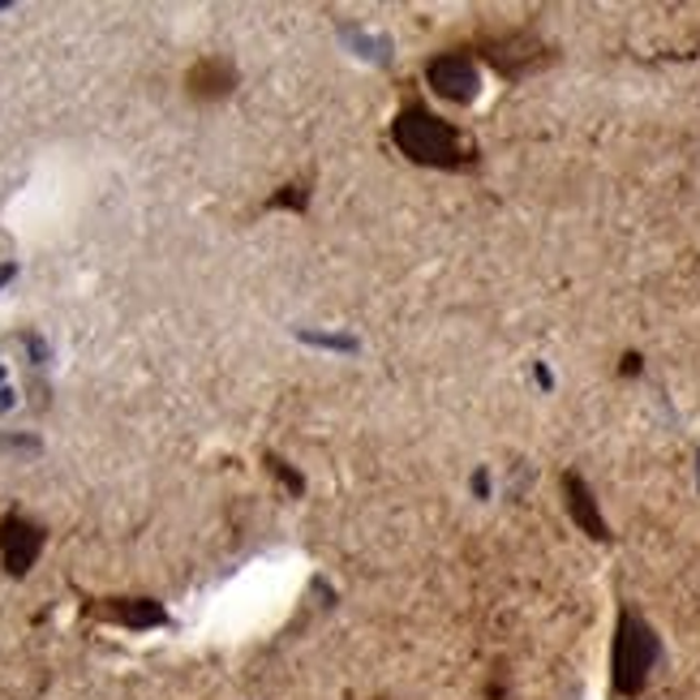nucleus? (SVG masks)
Masks as SVG:
<instances>
[{
  "instance_id": "nucleus-1",
  "label": "nucleus",
  "mask_w": 700,
  "mask_h": 700,
  "mask_svg": "<svg viewBox=\"0 0 700 700\" xmlns=\"http://www.w3.org/2000/svg\"><path fill=\"white\" fill-rule=\"evenodd\" d=\"M392 142L404 159L422 164V168H464L473 155L464 147V134L452 121L434 117L426 103H404L392 117Z\"/></svg>"
},
{
  "instance_id": "nucleus-2",
  "label": "nucleus",
  "mask_w": 700,
  "mask_h": 700,
  "mask_svg": "<svg viewBox=\"0 0 700 700\" xmlns=\"http://www.w3.org/2000/svg\"><path fill=\"white\" fill-rule=\"evenodd\" d=\"M662 658V640L658 632L640 619L637 610H623L614 623V653H610V670H614V692L619 697H640L649 674Z\"/></svg>"
},
{
  "instance_id": "nucleus-3",
  "label": "nucleus",
  "mask_w": 700,
  "mask_h": 700,
  "mask_svg": "<svg viewBox=\"0 0 700 700\" xmlns=\"http://www.w3.org/2000/svg\"><path fill=\"white\" fill-rule=\"evenodd\" d=\"M426 82L447 103H473L482 95V69L469 52H438L426 61Z\"/></svg>"
},
{
  "instance_id": "nucleus-4",
  "label": "nucleus",
  "mask_w": 700,
  "mask_h": 700,
  "mask_svg": "<svg viewBox=\"0 0 700 700\" xmlns=\"http://www.w3.org/2000/svg\"><path fill=\"white\" fill-rule=\"evenodd\" d=\"M43 542H48V533L31 516H22V512L0 516V563L9 576H27L43 554Z\"/></svg>"
},
{
  "instance_id": "nucleus-5",
  "label": "nucleus",
  "mask_w": 700,
  "mask_h": 700,
  "mask_svg": "<svg viewBox=\"0 0 700 700\" xmlns=\"http://www.w3.org/2000/svg\"><path fill=\"white\" fill-rule=\"evenodd\" d=\"M241 73L228 57H203L185 69V95L198 99V103H215V99H228L237 91Z\"/></svg>"
},
{
  "instance_id": "nucleus-6",
  "label": "nucleus",
  "mask_w": 700,
  "mask_h": 700,
  "mask_svg": "<svg viewBox=\"0 0 700 700\" xmlns=\"http://www.w3.org/2000/svg\"><path fill=\"white\" fill-rule=\"evenodd\" d=\"M563 503H568V516L576 520V529H584L593 542H610V524L598 507V494L580 473H563Z\"/></svg>"
},
{
  "instance_id": "nucleus-7",
  "label": "nucleus",
  "mask_w": 700,
  "mask_h": 700,
  "mask_svg": "<svg viewBox=\"0 0 700 700\" xmlns=\"http://www.w3.org/2000/svg\"><path fill=\"white\" fill-rule=\"evenodd\" d=\"M486 61L503 73V78H524L529 69L546 61L538 52V39L533 34H503V39H490L486 43Z\"/></svg>"
},
{
  "instance_id": "nucleus-8",
  "label": "nucleus",
  "mask_w": 700,
  "mask_h": 700,
  "mask_svg": "<svg viewBox=\"0 0 700 700\" xmlns=\"http://www.w3.org/2000/svg\"><path fill=\"white\" fill-rule=\"evenodd\" d=\"M103 614L112 619V623H125V628H134V632H147V628H159L168 614L164 607L155 602V598H112Z\"/></svg>"
},
{
  "instance_id": "nucleus-9",
  "label": "nucleus",
  "mask_w": 700,
  "mask_h": 700,
  "mask_svg": "<svg viewBox=\"0 0 700 700\" xmlns=\"http://www.w3.org/2000/svg\"><path fill=\"white\" fill-rule=\"evenodd\" d=\"M344 39H348V48H353L357 57H366V61H378V65L392 61V39H387V34H369L362 31V27H344Z\"/></svg>"
},
{
  "instance_id": "nucleus-10",
  "label": "nucleus",
  "mask_w": 700,
  "mask_h": 700,
  "mask_svg": "<svg viewBox=\"0 0 700 700\" xmlns=\"http://www.w3.org/2000/svg\"><path fill=\"white\" fill-rule=\"evenodd\" d=\"M297 339L314 344V348H327V353H362V339L348 332H297Z\"/></svg>"
},
{
  "instance_id": "nucleus-11",
  "label": "nucleus",
  "mask_w": 700,
  "mask_h": 700,
  "mask_svg": "<svg viewBox=\"0 0 700 700\" xmlns=\"http://www.w3.org/2000/svg\"><path fill=\"white\" fill-rule=\"evenodd\" d=\"M267 207H272V211H305V207H309V185H305V181L284 185V189L275 194Z\"/></svg>"
},
{
  "instance_id": "nucleus-12",
  "label": "nucleus",
  "mask_w": 700,
  "mask_h": 700,
  "mask_svg": "<svg viewBox=\"0 0 700 700\" xmlns=\"http://www.w3.org/2000/svg\"><path fill=\"white\" fill-rule=\"evenodd\" d=\"M267 469H272V473L279 477V482H284V486H288V494H305L302 473H297V469H288V464H284L279 456H267Z\"/></svg>"
},
{
  "instance_id": "nucleus-13",
  "label": "nucleus",
  "mask_w": 700,
  "mask_h": 700,
  "mask_svg": "<svg viewBox=\"0 0 700 700\" xmlns=\"http://www.w3.org/2000/svg\"><path fill=\"white\" fill-rule=\"evenodd\" d=\"M469 490H473V499H490V469H473Z\"/></svg>"
},
{
  "instance_id": "nucleus-14",
  "label": "nucleus",
  "mask_w": 700,
  "mask_h": 700,
  "mask_svg": "<svg viewBox=\"0 0 700 700\" xmlns=\"http://www.w3.org/2000/svg\"><path fill=\"white\" fill-rule=\"evenodd\" d=\"M533 378H538V383H542V387H546V392H550V387H554V374H550V369L542 366V362H538V366H533Z\"/></svg>"
},
{
  "instance_id": "nucleus-15",
  "label": "nucleus",
  "mask_w": 700,
  "mask_h": 700,
  "mask_svg": "<svg viewBox=\"0 0 700 700\" xmlns=\"http://www.w3.org/2000/svg\"><path fill=\"white\" fill-rule=\"evenodd\" d=\"M13 275H18V263H0V288H4Z\"/></svg>"
},
{
  "instance_id": "nucleus-16",
  "label": "nucleus",
  "mask_w": 700,
  "mask_h": 700,
  "mask_svg": "<svg viewBox=\"0 0 700 700\" xmlns=\"http://www.w3.org/2000/svg\"><path fill=\"white\" fill-rule=\"evenodd\" d=\"M697 469H700V452H697Z\"/></svg>"
}]
</instances>
